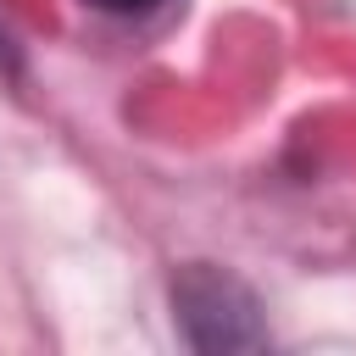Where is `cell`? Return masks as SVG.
I'll return each instance as SVG.
<instances>
[{
	"mask_svg": "<svg viewBox=\"0 0 356 356\" xmlns=\"http://www.w3.org/2000/svg\"><path fill=\"white\" fill-rule=\"evenodd\" d=\"M239 295V284L217 278V273H189L184 289H178V317L189 323V339L195 345H256L261 339V323L250 312V300L239 312H228V300Z\"/></svg>",
	"mask_w": 356,
	"mask_h": 356,
	"instance_id": "6da1fadb",
	"label": "cell"
},
{
	"mask_svg": "<svg viewBox=\"0 0 356 356\" xmlns=\"http://www.w3.org/2000/svg\"><path fill=\"white\" fill-rule=\"evenodd\" d=\"M89 6H100V11H145L156 0H89Z\"/></svg>",
	"mask_w": 356,
	"mask_h": 356,
	"instance_id": "7a4b0ae2",
	"label": "cell"
}]
</instances>
